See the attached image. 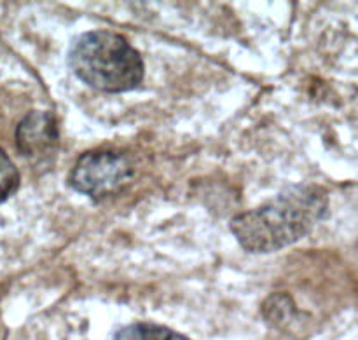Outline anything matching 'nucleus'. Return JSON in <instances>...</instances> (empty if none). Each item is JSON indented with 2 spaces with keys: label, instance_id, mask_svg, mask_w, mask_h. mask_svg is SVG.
<instances>
[{
  "label": "nucleus",
  "instance_id": "obj_1",
  "mask_svg": "<svg viewBox=\"0 0 358 340\" xmlns=\"http://www.w3.org/2000/svg\"><path fill=\"white\" fill-rule=\"evenodd\" d=\"M327 209L329 195L324 189L313 184L296 185L266 205L234 216L231 232L250 253L278 251L308 236Z\"/></svg>",
  "mask_w": 358,
  "mask_h": 340
},
{
  "label": "nucleus",
  "instance_id": "obj_2",
  "mask_svg": "<svg viewBox=\"0 0 358 340\" xmlns=\"http://www.w3.org/2000/svg\"><path fill=\"white\" fill-rule=\"evenodd\" d=\"M69 65L84 84L103 93L135 89L145 72L140 52L110 30L79 35L70 47Z\"/></svg>",
  "mask_w": 358,
  "mask_h": 340
},
{
  "label": "nucleus",
  "instance_id": "obj_5",
  "mask_svg": "<svg viewBox=\"0 0 358 340\" xmlns=\"http://www.w3.org/2000/svg\"><path fill=\"white\" fill-rule=\"evenodd\" d=\"M114 340H189L184 335L170 330L166 327L152 323H133L121 328Z\"/></svg>",
  "mask_w": 358,
  "mask_h": 340
},
{
  "label": "nucleus",
  "instance_id": "obj_4",
  "mask_svg": "<svg viewBox=\"0 0 358 340\" xmlns=\"http://www.w3.org/2000/svg\"><path fill=\"white\" fill-rule=\"evenodd\" d=\"M17 149L30 159H42L49 156L58 143V128L48 112H31L16 129Z\"/></svg>",
  "mask_w": 358,
  "mask_h": 340
},
{
  "label": "nucleus",
  "instance_id": "obj_3",
  "mask_svg": "<svg viewBox=\"0 0 358 340\" xmlns=\"http://www.w3.org/2000/svg\"><path fill=\"white\" fill-rule=\"evenodd\" d=\"M131 175V161L126 154L117 150H90L76 161L69 175V184L73 191L100 201L119 191Z\"/></svg>",
  "mask_w": 358,
  "mask_h": 340
},
{
  "label": "nucleus",
  "instance_id": "obj_6",
  "mask_svg": "<svg viewBox=\"0 0 358 340\" xmlns=\"http://www.w3.org/2000/svg\"><path fill=\"white\" fill-rule=\"evenodd\" d=\"M20 187V171L10 157L0 149V202L7 201Z\"/></svg>",
  "mask_w": 358,
  "mask_h": 340
}]
</instances>
